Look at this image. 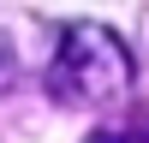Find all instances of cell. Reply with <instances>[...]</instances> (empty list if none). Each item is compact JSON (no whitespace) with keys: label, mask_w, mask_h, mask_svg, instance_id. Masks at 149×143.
<instances>
[{"label":"cell","mask_w":149,"mask_h":143,"mask_svg":"<svg viewBox=\"0 0 149 143\" xmlns=\"http://www.w3.org/2000/svg\"><path fill=\"white\" fill-rule=\"evenodd\" d=\"M131 90V54L102 24H66L48 60V95L66 107H107Z\"/></svg>","instance_id":"cell-1"},{"label":"cell","mask_w":149,"mask_h":143,"mask_svg":"<svg viewBox=\"0 0 149 143\" xmlns=\"http://www.w3.org/2000/svg\"><path fill=\"white\" fill-rule=\"evenodd\" d=\"M90 143H149V119H131V125H107V131H95Z\"/></svg>","instance_id":"cell-2"},{"label":"cell","mask_w":149,"mask_h":143,"mask_svg":"<svg viewBox=\"0 0 149 143\" xmlns=\"http://www.w3.org/2000/svg\"><path fill=\"white\" fill-rule=\"evenodd\" d=\"M0 66H6V54H0Z\"/></svg>","instance_id":"cell-3"}]
</instances>
